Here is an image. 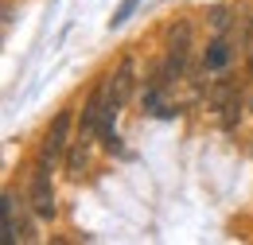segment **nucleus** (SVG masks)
<instances>
[{
	"label": "nucleus",
	"mask_w": 253,
	"mask_h": 245,
	"mask_svg": "<svg viewBox=\"0 0 253 245\" xmlns=\"http://www.w3.org/2000/svg\"><path fill=\"white\" fill-rule=\"evenodd\" d=\"M234 59V35H230V8H214V35L203 51V78H218Z\"/></svg>",
	"instance_id": "nucleus-1"
},
{
	"label": "nucleus",
	"mask_w": 253,
	"mask_h": 245,
	"mask_svg": "<svg viewBox=\"0 0 253 245\" xmlns=\"http://www.w3.org/2000/svg\"><path fill=\"white\" fill-rule=\"evenodd\" d=\"M187 55H191V24H175L171 35H168V51H164V62H160L156 78L164 86L179 82L187 74Z\"/></svg>",
	"instance_id": "nucleus-2"
},
{
	"label": "nucleus",
	"mask_w": 253,
	"mask_h": 245,
	"mask_svg": "<svg viewBox=\"0 0 253 245\" xmlns=\"http://www.w3.org/2000/svg\"><path fill=\"white\" fill-rule=\"evenodd\" d=\"M28 203L39 218H55V183H51V163L35 160L32 179H28Z\"/></svg>",
	"instance_id": "nucleus-3"
},
{
	"label": "nucleus",
	"mask_w": 253,
	"mask_h": 245,
	"mask_svg": "<svg viewBox=\"0 0 253 245\" xmlns=\"http://www.w3.org/2000/svg\"><path fill=\"white\" fill-rule=\"evenodd\" d=\"M66 144H74L70 140V109H63L55 121H51V128H47V136H43V144H39V160H47L51 167L63 160Z\"/></svg>",
	"instance_id": "nucleus-4"
},
{
	"label": "nucleus",
	"mask_w": 253,
	"mask_h": 245,
	"mask_svg": "<svg viewBox=\"0 0 253 245\" xmlns=\"http://www.w3.org/2000/svg\"><path fill=\"white\" fill-rule=\"evenodd\" d=\"M16 203H20L16 191H4V203H0V206H4V245H16L24 238V234H20V218H16Z\"/></svg>",
	"instance_id": "nucleus-5"
},
{
	"label": "nucleus",
	"mask_w": 253,
	"mask_h": 245,
	"mask_svg": "<svg viewBox=\"0 0 253 245\" xmlns=\"http://www.w3.org/2000/svg\"><path fill=\"white\" fill-rule=\"evenodd\" d=\"M113 93L121 101H128V93H132V59H121L117 74H113Z\"/></svg>",
	"instance_id": "nucleus-6"
},
{
	"label": "nucleus",
	"mask_w": 253,
	"mask_h": 245,
	"mask_svg": "<svg viewBox=\"0 0 253 245\" xmlns=\"http://www.w3.org/2000/svg\"><path fill=\"white\" fill-rule=\"evenodd\" d=\"M136 4H140V0H121V4H117V12H113V20H109V28H121L128 16L136 12Z\"/></svg>",
	"instance_id": "nucleus-7"
},
{
	"label": "nucleus",
	"mask_w": 253,
	"mask_h": 245,
	"mask_svg": "<svg viewBox=\"0 0 253 245\" xmlns=\"http://www.w3.org/2000/svg\"><path fill=\"white\" fill-rule=\"evenodd\" d=\"M246 59L253 62V16H250V24H246Z\"/></svg>",
	"instance_id": "nucleus-8"
},
{
	"label": "nucleus",
	"mask_w": 253,
	"mask_h": 245,
	"mask_svg": "<svg viewBox=\"0 0 253 245\" xmlns=\"http://www.w3.org/2000/svg\"><path fill=\"white\" fill-rule=\"evenodd\" d=\"M250 109H253V101H250Z\"/></svg>",
	"instance_id": "nucleus-9"
}]
</instances>
